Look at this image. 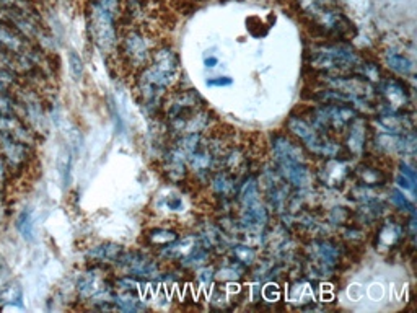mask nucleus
Instances as JSON below:
<instances>
[{"label":"nucleus","instance_id":"18","mask_svg":"<svg viewBox=\"0 0 417 313\" xmlns=\"http://www.w3.org/2000/svg\"><path fill=\"white\" fill-rule=\"evenodd\" d=\"M204 64H206V67L212 69V67H215L217 64H219V59H217V57H214V56L206 57V61H204Z\"/></svg>","mask_w":417,"mask_h":313},{"label":"nucleus","instance_id":"3","mask_svg":"<svg viewBox=\"0 0 417 313\" xmlns=\"http://www.w3.org/2000/svg\"><path fill=\"white\" fill-rule=\"evenodd\" d=\"M90 33L101 50H109L116 43L114 32V12L93 2L90 12Z\"/></svg>","mask_w":417,"mask_h":313},{"label":"nucleus","instance_id":"14","mask_svg":"<svg viewBox=\"0 0 417 313\" xmlns=\"http://www.w3.org/2000/svg\"><path fill=\"white\" fill-rule=\"evenodd\" d=\"M69 64H70V74H72L74 80H80L83 76V61L78 54L74 51L69 52Z\"/></svg>","mask_w":417,"mask_h":313},{"label":"nucleus","instance_id":"5","mask_svg":"<svg viewBox=\"0 0 417 313\" xmlns=\"http://www.w3.org/2000/svg\"><path fill=\"white\" fill-rule=\"evenodd\" d=\"M116 263L126 268L131 274H139V276H152L157 271L155 264L150 261L147 257L139 253H126L122 257L116 259Z\"/></svg>","mask_w":417,"mask_h":313},{"label":"nucleus","instance_id":"2","mask_svg":"<svg viewBox=\"0 0 417 313\" xmlns=\"http://www.w3.org/2000/svg\"><path fill=\"white\" fill-rule=\"evenodd\" d=\"M274 152L277 155V162L281 165L282 173L286 175L288 182L295 184V186H307L308 170L299 149L290 140L279 138L274 140Z\"/></svg>","mask_w":417,"mask_h":313},{"label":"nucleus","instance_id":"4","mask_svg":"<svg viewBox=\"0 0 417 313\" xmlns=\"http://www.w3.org/2000/svg\"><path fill=\"white\" fill-rule=\"evenodd\" d=\"M313 63L323 69H343L357 63V56L345 46H325L314 52Z\"/></svg>","mask_w":417,"mask_h":313},{"label":"nucleus","instance_id":"13","mask_svg":"<svg viewBox=\"0 0 417 313\" xmlns=\"http://www.w3.org/2000/svg\"><path fill=\"white\" fill-rule=\"evenodd\" d=\"M363 129L361 127V122H356V125L352 126V129H350V138H349V144L350 149L356 152H361L362 145H363Z\"/></svg>","mask_w":417,"mask_h":313},{"label":"nucleus","instance_id":"16","mask_svg":"<svg viewBox=\"0 0 417 313\" xmlns=\"http://www.w3.org/2000/svg\"><path fill=\"white\" fill-rule=\"evenodd\" d=\"M235 255H237L239 261L243 263H251L253 258H255V251L245 248V246H239V248L235 250Z\"/></svg>","mask_w":417,"mask_h":313},{"label":"nucleus","instance_id":"10","mask_svg":"<svg viewBox=\"0 0 417 313\" xmlns=\"http://www.w3.org/2000/svg\"><path fill=\"white\" fill-rule=\"evenodd\" d=\"M385 95H388V98L392 103L394 105H401L403 101L406 100V94H405V88L399 85L398 82H388L385 83L383 87Z\"/></svg>","mask_w":417,"mask_h":313},{"label":"nucleus","instance_id":"1","mask_svg":"<svg viewBox=\"0 0 417 313\" xmlns=\"http://www.w3.org/2000/svg\"><path fill=\"white\" fill-rule=\"evenodd\" d=\"M178 70V59L171 50H160L155 54L152 67H149L142 76V90L149 96H155L157 91H162L175 77Z\"/></svg>","mask_w":417,"mask_h":313},{"label":"nucleus","instance_id":"11","mask_svg":"<svg viewBox=\"0 0 417 313\" xmlns=\"http://www.w3.org/2000/svg\"><path fill=\"white\" fill-rule=\"evenodd\" d=\"M116 305L124 312H137V310H142V308H144V303H142L139 299H136L134 295H131V294L118 295Z\"/></svg>","mask_w":417,"mask_h":313},{"label":"nucleus","instance_id":"6","mask_svg":"<svg viewBox=\"0 0 417 313\" xmlns=\"http://www.w3.org/2000/svg\"><path fill=\"white\" fill-rule=\"evenodd\" d=\"M385 61H387L388 67L394 70V72L403 74V76H409L412 72V63L405 54L396 51H388L385 54Z\"/></svg>","mask_w":417,"mask_h":313},{"label":"nucleus","instance_id":"12","mask_svg":"<svg viewBox=\"0 0 417 313\" xmlns=\"http://www.w3.org/2000/svg\"><path fill=\"white\" fill-rule=\"evenodd\" d=\"M78 290L83 295H95L96 292H100L98 277L93 274V272H88L87 276H83L82 279H80Z\"/></svg>","mask_w":417,"mask_h":313},{"label":"nucleus","instance_id":"9","mask_svg":"<svg viewBox=\"0 0 417 313\" xmlns=\"http://www.w3.org/2000/svg\"><path fill=\"white\" fill-rule=\"evenodd\" d=\"M126 46L131 57H134V59L142 61L147 56V44H145L144 38L139 36V34H132V36L127 38Z\"/></svg>","mask_w":417,"mask_h":313},{"label":"nucleus","instance_id":"7","mask_svg":"<svg viewBox=\"0 0 417 313\" xmlns=\"http://www.w3.org/2000/svg\"><path fill=\"white\" fill-rule=\"evenodd\" d=\"M121 246L114 245V244H105L100 246H95V248L88 251V257L100 259V261H116L121 255Z\"/></svg>","mask_w":417,"mask_h":313},{"label":"nucleus","instance_id":"17","mask_svg":"<svg viewBox=\"0 0 417 313\" xmlns=\"http://www.w3.org/2000/svg\"><path fill=\"white\" fill-rule=\"evenodd\" d=\"M233 83L232 77H215V78H208L207 85L208 87H230Z\"/></svg>","mask_w":417,"mask_h":313},{"label":"nucleus","instance_id":"15","mask_svg":"<svg viewBox=\"0 0 417 313\" xmlns=\"http://www.w3.org/2000/svg\"><path fill=\"white\" fill-rule=\"evenodd\" d=\"M150 240H152V244H157V245L171 244V241L176 240V235L173 232H168V230H155L152 235H150Z\"/></svg>","mask_w":417,"mask_h":313},{"label":"nucleus","instance_id":"8","mask_svg":"<svg viewBox=\"0 0 417 313\" xmlns=\"http://www.w3.org/2000/svg\"><path fill=\"white\" fill-rule=\"evenodd\" d=\"M17 228L23 235L25 240L33 241L34 240V222H33V213L31 209H23L21 214L17 219Z\"/></svg>","mask_w":417,"mask_h":313}]
</instances>
